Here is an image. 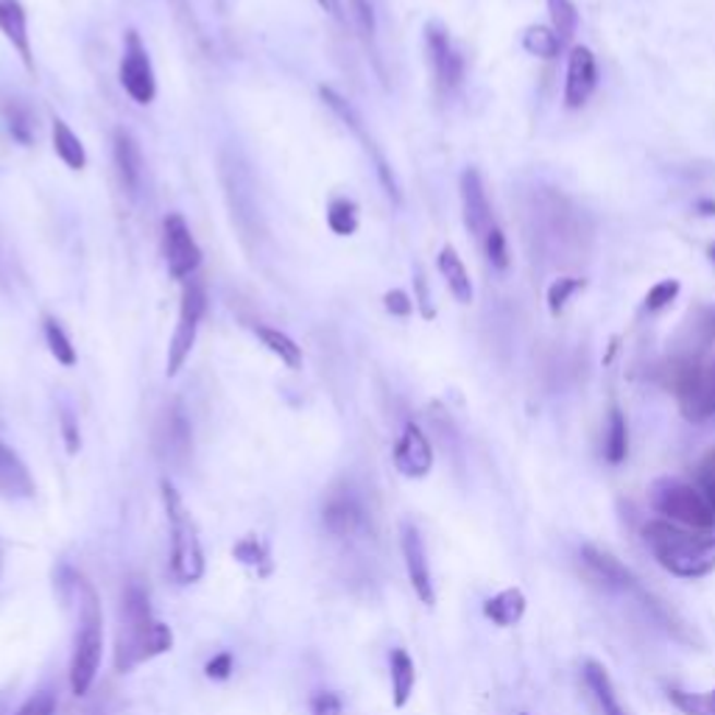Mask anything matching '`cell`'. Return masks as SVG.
I'll return each mask as SVG.
<instances>
[{"mask_svg":"<svg viewBox=\"0 0 715 715\" xmlns=\"http://www.w3.org/2000/svg\"><path fill=\"white\" fill-rule=\"evenodd\" d=\"M643 543L663 570L677 579H702L715 570V532H693L671 520H648Z\"/></svg>","mask_w":715,"mask_h":715,"instance_id":"obj_2","label":"cell"},{"mask_svg":"<svg viewBox=\"0 0 715 715\" xmlns=\"http://www.w3.org/2000/svg\"><path fill=\"white\" fill-rule=\"evenodd\" d=\"M349 12H353V23L358 26L364 39H374V32H378V23H374V9L369 0H347Z\"/></svg>","mask_w":715,"mask_h":715,"instance_id":"obj_41","label":"cell"},{"mask_svg":"<svg viewBox=\"0 0 715 715\" xmlns=\"http://www.w3.org/2000/svg\"><path fill=\"white\" fill-rule=\"evenodd\" d=\"M579 557H582V564L587 568L589 576L601 584V587L618 589V593H629V595L640 587V579L634 576L632 570H629L621 559L615 557V553L604 551V548H598V545H589V543L582 545Z\"/></svg>","mask_w":715,"mask_h":715,"instance_id":"obj_18","label":"cell"},{"mask_svg":"<svg viewBox=\"0 0 715 715\" xmlns=\"http://www.w3.org/2000/svg\"><path fill=\"white\" fill-rule=\"evenodd\" d=\"M517 715H528V713H517Z\"/></svg>","mask_w":715,"mask_h":715,"instance_id":"obj_51","label":"cell"},{"mask_svg":"<svg viewBox=\"0 0 715 715\" xmlns=\"http://www.w3.org/2000/svg\"><path fill=\"white\" fill-rule=\"evenodd\" d=\"M322 526L333 539H353L367 532V503L353 484L342 481L327 489L322 500Z\"/></svg>","mask_w":715,"mask_h":715,"instance_id":"obj_8","label":"cell"},{"mask_svg":"<svg viewBox=\"0 0 715 715\" xmlns=\"http://www.w3.org/2000/svg\"><path fill=\"white\" fill-rule=\"evenodd\" d=\"M358 204L347 196L330 199L327 204V227L338 235V238H349V235L358 233Z\"/></svg>","mask_w":715,"mask_h":715,"instance_id":"obj_32","label":"cell"},{"mask_svg":"<svg viewBox=\"0 0 715 715\" xmlns=\"http://www.w3.org/2000/svg\"><path fill=\"white\" fill-rule=\"evenodd\" d=\"M693 487L707 498L710 507L715 509V448H710L696 464V484Z\"/></svg>","mask_w":715,"mask_h":715,"instance_id":"obj_40","label":"cell"},{"mask_svg":"<svg viewBox=\"0 0 715 715\" xmlns=\"http://www.w3.org/2000/svg\"><path fill=\"white\" fill-rule=\"evenodd\" d=\"M73 589L79 601V629L73 637L68 679L73 696H87L104 657V609L102 595L84 576L73 579Z\"/></svg>","mask_w":715,"mask_h":715,"instance_id":"obj_3","label":"cell"},{"mask_svg":"<svg viewBox=\"0 0 715 715\" xmlns=\"http://www.w3.org/2000/svg\"><path fill=\"white\" fill-rule=\"evenodd\" d=\"M534 218H539V224H543V241L553 243V252H557V243L559 252H564L570 243H579L587 235L582 227V210L573 207L562 193H543L539 213H534Z\"/></svg>","mask_w":715,"mask_h":715,"instance_id":"obj_11","label":"cell"},{"mask_svg":"<svg viewBox=\"0 0 715 715\" xmlns=\"http://www.w3.org/2000/svg\"><path fill=\"white\" fill-rule=\"evenodd\" d=\"M652 507L654 512L663 514V520H671L682 528L715 532V509L693 484L663 478L652 489Z\"/></svg>","mask_w":715,"mask_h":715,"instance_id":"obj_6","label":"cell"},{"mask_svg":"<svg viewBox=\"0 0 715 715\" xmlns=\"http://www.w3.org/2000/svg\"><path fill=\"white\" fill-rule=\"evenodd\" d=\"M707 258H710V263H713V266H715V241L707 247Z\"/></svg>","mask_w":715,"mask_h":715,"instance_id":"obj_50","label":"cell"},{"mask_svg":"<svg viewBox=\"0 0 715 715\" xmlns=\"http://www.w3.org/2000/svg\"><path fill=\"white\" fill-rule=\"evenodd\" d=\"M696 213L699 216H715V199H699L696 202Z\"/></svg>","mask_w":715,"mask_h":715,"instance_id":"obj_49","label":"cell"},{"mask_svg":"<svg viewBox=\"0 0 715 715\" xmlns=\"http://www.w3.org/2000/svg\"><path fill=\"white\" fill-rule=\"evenodd\" d=\"M157 453L171 464H184L193 450V428H190V419L184 417V408L179 403H174L171 408H165L163 417L157 422Z\"/></svg>","mask_w":715,"mask_h":715,"instance_id":"obj_17","label":"cell"},{"mask_svg":"<svg viewBox=\"0 0 715 715\" xmlns=\"http://www.w3.org/2000/svg\"><path fill=\"white\" fill-rule=\"evenodd\" d=\"M679 291H682V283L674 277L654 283L643 297V313H663L665 308H671V302H677Z\"/></svg>","mask_w":715,"mask_h":715,"instance_id":"obj_38","label":"cell"},{"mask_svg":"<svg viewBox=\"0 0 715 715\" xmlns=\"http://www.w3.org/2000/svg\"><path fill=\"white\" fill-rule=\"evenodd\" d=\"M526 609H528L526 593H523L520 587H507L484 601V618L492 621L494 627L500 629H512L523 621Z\"/></svg>","mask_w":715,"mask_h":715,"instance_id":"obj_24","label":"cell"},{"mask_svg":"<svg viewBox=\"0 0 715 715\" xmlns=\"http://www.w3.org/2000/svg\"><path fill=\"white\" fill-rule=\"evenodd\" d=\"M425 48H428V62H431L433 79H437L439 87L444 93L456 90L464 82V57L450 39L448 28L437 20L425 26Z\"/></svg>","mask_w":715,"mask_h":715,"instance_id":"obj_12","label":"cell"},{"mask_svg":"<svg viewBox=\"0 0 715 715\" xmlns=\"http://www.w3.org/2000/svg\"><path fill=\"white\" fill-rule=\"evenodd\" d=\"M668 702L682 715H715V688L707 693H688V690L668 688Z\"/></svg>","mask_w":715,"mask_h":715,"instance_id":"obj_36","label":"cell"},{"mask_svg":"<svg viewBox=\"0 0 715 715\" xmlns=\"http://www.w3.org/2000/svg\"><path fill=\"white\" fill-rule=\"evenodd\" d=\"M582 682H584V690L589 693V699H593V704L598 707V713L629 715L627 707H623L621 696H618V688H615L612 677H609V671L598 663V659H584Z\"/></svg>","mask_w":715,"mask_h":715,"instance_id":"obj_21","label":"cell"},{"mask_svg":"<svg viewBox=\"0 0 715 715\" xmlns=\"http://www.w3.org/2000/svg\"><path fill=\"white\" fill-rule=\"evenodd\" d=\"M389 677H392V704L403 710L412 702L414 684H417V665L405 648H392L389 654Z\"/></svg>","mask_w":715,"mask_h":715,"instance_id":"obj_26","label":"cell"},{"mask_svg":"<svg viewBox=\"0 0 715 715\" xmlns=\"http://www.w3.org/2000/svg\"><path fill=\"white\" fill-rule=\"evenodd\" d=\"M317 3L330 14V17L342 20V0H317Z\"/></svg>","mask_w":715,"mask_h":715,"instance_id":"obj_48","label":"cell"},{"mask_svg":"<svg viewBox=\"0 0 715 715\" xmlns=\"http://www.w3.org/2000/svg\"><path fill=\"white\" fill-rule=\"evenodd\" d=\"M3 118H7V129L9 134H12L17 143H23V146H32L34 138H37V127H34V112L26 107L23 102H17V98H9L7 104H3Z\"/></svg>","mask_w":715,"mask_h":715,"instance_id":"obj_30","label":"cell"},{"mask_svg":"<svg viewBox=\"0 0 715 715\" xmlns=\"http://www.w3.org/2000/svg\"><path fill=\"white\" fill-rule=\"evenodd\" d=\"M604 458L612 467H621L629 458V422L621 405H609L607 428H604Z\"/></svg>","mask_w":715,"mask_h":715,"instance_id":"obj_27","label":"cell"},{"mask_svg":"<svg viewBox=\"0 0 715 715\" xmlns=\"http://www.w3.org/2000/svg\"><path fill=\"white\" fill-rule=\"evenodd\" d=\"M548 14H551V28L559 34L562 43H570L579 32V12L573 0H545Z\"/></svg>","mask_w":715,"mask_h":715,"instance_id":"obj_35","label":"cell"},{"mask_svg":"<svg viewBox=\"0 0 715 715\" xmlns=\"http://www.w3.org/2000/svg\"><path fill=\"white\" fill-rule=\"evenodd\" d=\"M235 671V657L229 652H218L207 659L204 665V677L213 679V682H227Z\"/></svg>","mask_w":715,"mask_h":715,"instance_id":"obj_43","label":"cell"},{"mask_svg":"<svg viewBox=\"0 0 715 715\" xmlns=\"http://www.w3.org/2000/svg\"><path fill=\"white\" fill-rule=\"evenodd\" d=\"M163 494V509L168 517V532H171V576L179 584H196L204 576V548L199 537V526L190 509L184 507L182 494L174 487V481L163 478L159 481Z\"/></svg>","mask_w":715,"mask_h":715,"instance_id":"obj_5","label":"cell"},{"mask_svg":"<svg viewBox=\"0 0 715 715\" xmlns=\"http://www.w3.org/2000/svg\"><path fill=\"white\" fill-rule=\"evenodd\" d=\"M311 713L313 715H349L347 707H344L342 696L333 693V690H324V693H317L311 699Z\"/></svg>","mask_w":715,"mask_h":715,"instance_id":"obj_44","label":"cell"},{"mask_svg":"<svg viewBox=\"0 0 715 715\" xmlns=\"http://www.w3.org/2000/svg\"><path fill=\"white\" fill-rule=\"evenodd\" d=\"M598 87V59L587 45H573L564 70V107L582 109Z\"/></svg>","mask_w":715,"mask_h":715,"instance_id":"obj_15","label":"cell"},{"mask_svg":"<svg viewBox=\"0 0 715 715\" xmlns=\"http://www.w3.org/2000/svg\"><path fill=\"white\" fill-rule=\"evenodd\" d=\"M163 258L168 274L174 279H182V283L196 277L199 266H202V249H199L188 222L179 213H168L163 218Z\"/></svg>","mask_w":715,"mask_h":715,"instance_id":"obj_9","label":"cell"},{"mask_svg":"<svg viewBox=\"0 0 715 715\" xmlns=\"http://www.w3.org/2000/svg\"><path fill=\"white\" fill-rule=\"evenodd\" d=\"M458 193H462V213H464V227L469 229L475 241L481 243L484 235L494 227V213L489 204L487 184L478 168H464L458 177Z\"/></svg>","mask_w":715,"mask_h":715,"instance_id":"obj_14","label":"cell"},{"mask_svg":"<svg viewBox=\"0 0 715 715\" xmlns=\"http://www.w3.org/2000/svg\"><path fill=\"white\" fill-rule=\"evenodd\" d=\"M51 143H53V154L68 165L70 171H84L87 168V152H84V143L62 118H53L51 127Z\"/></svg>","mask_w":715,"mask_h":715,"instance_id":"obj_28","label":"cell"},{"mask_svg":"<svg viewBox=\"0 0 715 715\" xmlns=\"http://www.w3.org/2000/svg\"><path fill=\"white\" fill-rule=\"evenodd\" d=\"M392 462L400 475L405 478H425L433 469V448L431 439L425 437V431L417 422H405L403 433H400L397 444L392 450Z\"/></svg>","mask_w":715,"mask_h":715,"instance_id":"obj_16","label":"cell"},{"mask_svg":"<svg viewBox=\"0 0 715 715\" xmlns=\"http://www.w3.org/2000/svg\"><path fill=\"white\" fill-rule=\"evenodd\" d=\"M204 311H207V288H204V283L199 277L184 279L179 319L177 327H174L171 344H168V358H165V374L168 378H177L184 364H188L190 353L196 347Z\"/></svg>","mask_w":715,"mask_h":715,"instance_id":"obj_7","label":"cell"},{"mask_svg":"<svg viewBox=\"0 0 715 715\" xmlns=\"http://www.w3.org/2000/svg\"><path fill=\"white\" fill-rule=\"evenodd\" d=\"M233 557L243 562L247 568L258 570V576H269L272 573V557H269V545L260 537H243L233 548Z\"/></svg>","mask_w":715,"mask_h":715,"instance_id":"obj_34","label":"cell"},{"mask_svg":"<svg viewBox=\"0 0 715 715\" xmlns=\"http://www.w3.org/2000/svg\"><path fill=\"white\" fill-rule=\"evenodd\" d=\"M0 34L7 37L14 53L20 57L23 68L34 73V51L32 34H28V14L20 0H0Z\"/></svg>","mask_w":715,"mask_h":715,"instance_id":"obj_19","label":"cell"},{"mask_svg":"<svg viewBox=\"0 0 715 715\" xmlns=\"http://www.w3.org/2000/svg\"><path fill=\"white\" fill-rule=\"evenodd\" d=\"M34 492H37V487H34L26 462L9 444L0 442V498L28 500L34 498Z\"/></svg>","mask_w":715,"mask_h":715,"instance_id":"obj_23","label":"cell"},{"mask_svg":"<svg viewBox=\"0 0 715 715\" xmlns=\"http://www.w3.org/2000/svg\"><path fill=\"white\" fill-rule=\"evenodd\" d=\"M383 308H386L392 317H412L414 313V299L408 297V294L403 291V288H392V291H386V297H383Z\"/></svg>","mask_w":715,"mask_h":715,"instance_id":"obj_45","label":"cell"},{"mask_svg":"<svg viewBox=\"0 0 715 715\" xmlns=\"http://www.w3.org/2000/svg\"><path fill=\"white\" fill-rule=\"evenodd\" d=\"M484 254H487L489 266L498 269V272H507L509 263H512V258H509V241H507V233L494 224L492 229H489L487 235H484Z\"/></svg>","mask_w":715,"mask_h":715,"instance_id":"obj_39","label":"cell"},{"mask_svg":"<svg viewBox=\"0 0 715 715\" xmlns=\"http://www.w3.org/2000/svg\"><path fill=\"white\" fill-rule=\"evenodd\" d=\"M400 551H403L405 573L412 582L414 593L425 607L437 604V587H433L431 562H428V551H425V539L414 523H403L400 526Z\"/></svg>","mask_w":715,"mask_h":715,"instance_id":"obj_13","label":"cell"},{"mask_svg":"<svg viewBox=\"0 0 715 715\" xmlns=\"http://www.w3.org/2000/svg\"><path fill=\"white\" fill-rule=\"evenodd\" d=\"M634 598L640 601V607L646 609L648 618H652L654 623H657L663 632L671 634L674 640H679V643H684V646H702V640H699V634L693 632V627H688V623L679 618V612H674L668 604L663 601V598H657V595L652 593V589H646L643 584H640L637 589H634Z\"/></svg>","mask_w":715,"mask_h":715,"instance_id":"obj_20","label":"cell"},{"mask_svg":"<svg viewBox=\"0 0 715 715\" xmlns=\"http://www.w3.org/2000/svg\"><path fill=\"white\" fill-rule=\"evenodd\" d=\"M562 45L564 43L551 26L534 23V26H526V32H523V48H526V53H532V57L537 59H557L559 51H562Z\"/></svg>","mask_w":715,"mask_h":715,"instance_id":"obj_31","label":"cell"},{"mask_svg":"<svg viewBox=\"0 0 715 715\" xmlns=\"http://www.w3.org/2000/svg\"><path fill=\"white\" fill-rule=\"evenodd\" d=\"M665 389L677 397L679 412L688 422H707L715 417V358L671 355L663 364Z\"/></svg>","mask_w":715,"mask_h":715,"instance_id":"obj_4","label":"cell"},{"mask_svg":"<svg viewBox=\"0 0 715 715\" xmlns=\"http://www.w3.org/2000/svg\"><path fill=\"white\" fill-rule=\"evenodd\" d=\"M437 269L442 274L444 285H448V291L453 294L458 305H473L475 299V288L473 279H469L467 266H464V260L458 258V252L453 247H442L437 258Z\"/></svg>","mask_w":715,"mask_h":715,"instance_id":"obj_25","label":"cell"},{"mask_svg":"<svg viewBox=\"0 0 715 715\" xmlns=\"http://www.w3.org/2000/svg\"><path fill=\"white\" fill-rule=\"evenodd\" d=\"M174 648V632L154 615L148 589L129 582L121 593L118 612V640H115V671L132 674L140 665L152 663Z\"/></svg>","mask_w":715,"mask_h":715,"instance_id":"obj_1","label":"cell"},{"mask_svg":"<svg viewBox=\"0 0 715 715\" xmlns=\"http://www.w3.org/2000/svg\"><path fill=\"white\" fill-rule=\"evenodd\" d=\"M252 330H254V336L260 338V344H263V347H266L274 358H279L285 367L288 369L302 367V347H297V342H294L291 336H285L283 330L266 327V324H254Z\"/></svg>","mask_w":715,"mask_h":715,"instance_id":"obj_29","label":"cell"},{"mask_svg":"<svg viewBox=\"0 0 715 715\" xmlns=\"http://www.w3.org/2000/svg\"><path fill=\"white\" fill-rule=\"evenodd\" d=\"M112 159L115 168H118V177H121L123 190L129 193V199H134L140 190V179H143V154H140L138 140H134L127 129H118V132H115Z\"/></svg>","mask_w":715,"mask_h":715,"instance_id":"obj_22","label":"cell"},{"mask_svg":"<svg viewBox=\"0 0 715 715\" xmlns=\"http://www.w3.org/2000/svg\"><path fill=\"white\" fill-rule=\"evenodd\" d=\"M587 288V279L584 277H557L551 285H548V294H545V299H548V311H551V317H559V313L564 311L570 305V299L576 297L579 291H584Z\"/></svg>","mask_w":715,"mask_h":715,"instance_id":"obj_37","label":"cell"},{"mask_svg":"<svg viewBox=\"0 0 715 715\" xmlns=\"http://www.w3.org/2000/svg\"><path fill=\"white\" fill-rule=\"evenodd\" d=\"M14 715H57V699L51 693H45V690L43 693H34Z\"/></svg>","mask_w":715,"mask_h":715,"instance_id":"obj_46","label":"cell"},{"mask_svg":"<svg viewBox=\"0 0 715 715\" xmlns=\"http://www.w3.org/2000/svg\"><path fill=\"white\" fill-rule=\"evenodd\" d=\"M43 333H45V344H48L51 355L57 358V364H62V367H68V369L76 367V361H79L76 347H73V342L68 338V333H64L62 324H59L53 317H45Z\"/></svg>","mask_w":715,"mask_h":715,"instance_id":"obj_33","label":"cell"},{"mask_svg":"<svg viewBox=\"0 0 715 715\" xmlns=\"http://www.w3.org/2000/svg\"><path fill=\"white\" fill-rule=\"evenodd\" d=\"M118 79H121L123 93H127L134 104H140V107H148V104L157 98V76H154L152 59H148L146 45H143L138 32H127Z\"/></svg>","mask_w":715,"mask_h":715,"instance_id":"obj_10","label":"cell"},{"mask_svg":"<svg viewBox=\"0 0 715 715\" xmlns=\"http://www.w3.org/2000/svg\"><path fill=\"white\" fill-rule=\"evenodd\" d=\"M59 431H62L64 450H68L70 456H76L79 450H82V431H79V419L68 408L59 414Z\"/></svg>","mask_w":715,"mask_h":715,"instance_id":"obj_42","label":"cell"},{"mask_svg":"<svg viewBox=\"0 0 715 715\" xmlns=\"http://www.w3.org/2000/svg\"><path fill=\"white\" fill-rule=\"evenodd\" d=\"M414 285H417V297H414V302L419 305V311H422L425 319H433L437 317V311H433V305H431V291H428V283H425V277L419 269H417V274H414Z\"/></svg>","mask_w":715,"mask_h":715,"instance_id":"obj_47","label":"cell"}]
</instances>
